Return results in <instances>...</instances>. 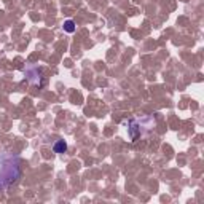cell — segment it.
<instances>
[{"label":"cell","instance_id":"cell-1","mask_svg":"<svg viewBox=\"0 0 204 204\" xmlns=\"http://www.w3.org/2000/svg\"><path fill=\"white\" fill-rule=\"evenodd\" d=\"M66 148H67L66 142H58V144H56V147H54V150H56V151H64Z\"/></svg>","mask_w":204,"mask_h":204},{"label":"cell","instance_id":"cell-2","mask_svg":"<svg viewBox=\"0 0 204 204\" xmlns=\"http://www.w3.org/2000/svg\"><path fill=\"white\" fill-rule=\"evenodd\" d=\"M66 30L67 32H73V23L72 21H67L66 23Z\"/></svg>","mask_w":204,"mask_h":204}]
</instances>
